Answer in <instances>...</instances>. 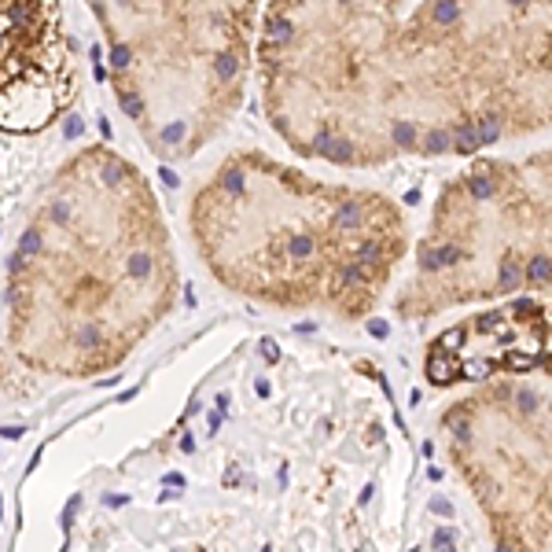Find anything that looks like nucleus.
<instances>
[{
    "instance_id": "1",
    "label": "nucleus",
    "mask_w": 552,
    "mask_h": 552,
    "mask_svg": "<svg viewBox=\"0 0 552 552\" xmlns=\"http://www.w3.org/2000/svg\"><path fill=\"white\" fill-rule=\"evenodd\" d=\"M254 70L299 158H475L552 129V0H269Z\"/></svg>"
},
{
    "instance_id": "2",
    "label": "nucleus",
    "mask_w": 552,
    "mask_h": 552,
    "mask_svg": "<svg viewBox=\"0 0 552 552\" xmlns=\"http://www.w3.org/2000/svg\"><path fill=\"white\" fill-rule=\"evenodd\" d=\"M173 236L140 166L85 144L45 180L8 258V350L45 376L118 368L173 313Z\"/></svg>"
},
{
    "instance_id": "3",
    "label": "nucleus",
    "mask_w": 552,
    "mask_h": 552,
    "mask_svg": "<svg viewBox=\"0 0 552 552\" xmlns=\"http://www.w3.org/2000/svg\"><path fill=\"white\" fill-rule=\"evenodd\" d=\"M188 232L221 288L339 321L372 313L412 254L398 199L265 151H236L210 169L188 203Z\"/></svg>"
},
{
    "instance_id": "4",
    "label": "nucleus",
    "mask_w": 552,
    "mask_h": 552,
    "mask_svg": "<svg viewBox=\"0 0 552 552\" xmlns=\"http://www.w3.org/2000/svg\"><path fill=\"white\" fill-rule=\"evenodd\" d=\"M103 67L147 151L188 162L247 96L265 0H85Z\"/></svg>"
},
{
    "instance_id": "5",
    "label": "nucleus",
    "mask_w": 552,
    "mask_h": 552,
    "mask_svg": "<svg viewBox=\"0 0 552 552\" xmlns=\"http://www.w3.org/2000/svg\"><path fill=\"white\" fill-rule=\"evenodd\" d=\"M552 295V147L475 158L442 184L394 295L401 321Z\"/></svg>"
},
{
    "instance_id": "6",
    "label": "nucleus",
    "mask_w": 552,
    "mask_h": 552,
    "mask_svg": "<svg viewBox=\"0 0 552 552\" xmlns=\"http://www.w3.org/2000/svg\"><path fill=\"white\" fill-rule=\"evenodd\" d=\"M438 423L493 552H552V390L497 376L453 401Z\"/></svg>"
},
{
    "instance_id": "7",
    "label": "nucleus",
    "mask_w": 552,
    "mask_h": 552,
    "mask_svg": "<svg viewBox=\"0 0 552 552\" xmlns=\"http://www.w3.org/2000/svg\"><path fill=\"white\" fill-rule=\"evenodd\" d=\"M78 96L59 0H0V133L37 136Z\"/></svg>"
}]
</instances>
